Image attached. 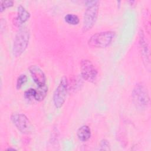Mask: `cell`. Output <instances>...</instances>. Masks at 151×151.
Returning <instances> with one entry per match:
<instances>
[{
  "label": "cell",
  "instance_id": "1",
  "mask_svg": "<svg viewBox=\"0 0 151 151\" xmlns=\"http://www.w3.org/2000/svg\"><path fill=\"white\" fill-rule=\"evenodd\" d=\"M87 9L84 14L83 31L86 32L90 30L95 24L99 13V1H88L86 2Z\"/></svg>",
  "mask_w": 151,
  "mask_h": 151
},
{
  "label": "cell",
  "instance_id": "2",
  "mask_svg": "<svg viewBox=\"0 0 151 151\" xmlns=\"http://www.w3.org/2000/svg\"><path fill=\"white\" fill-rule=\"evenodd\" d=\"M115 35L116 32L112 31L97 32L89 38L87 44L89 47L92 48H106L112 42Z\"/></svg>",
  "mask_w": 151,
  "mask_h": 151
},
{
  "label": "cell",
  "instance_id": "3",
  "mask_svg": "<svg viewBox=\"0 0 151 151\" xmlns=\"http://www.w3.org/2000/svg\"><path fill=\"white\" fill-rule=\"evenodd\" d=\"M29 40V32L26 28H21L14 38L12 52L16 57H19L27 49Z\"/></svg>",
  "mask_w": 151,
  "mask_h": 151
},
{
  "label": "cell",
  "instance_id": "4",
  "mask_svg": "<svg viewBox=\"0 0 151 151\" xmlns=\"http://www.w3.org/2000/svg\"><path fill=\"white\" fill-rule=\"evenodd\" d=\"M132 97L134 104L140 109H143L149 104V96L147 88L142 83H137L132 91Z\"/></svg>",
  "mask_w": 151,
  "mask_h": 151
},
{
  "label": "cell",
  "instance_id": "5",
  "mask_svg": "<svg viewBox=\"0 0 151 151\" xmlns=\"http://www.w3.org/2000/svg\"><path fill=\"white\" fill-rule=\"evenodd\" d=\"M68 87V83L67 78L62 77L53 94V102L55 107L59 109L63 106L65 101Z\"/></svg>",
  "mask_w": 151,
  "mask_h": 151
},
{
  "label": "cell",
  "instance_id": "6",
  "mask_svg": "<svg viewBox=\"0 0 151 151\" xmlns=\"http://www.w3.org/2000/svg\"><path fill=\"white\" fill-rule=\"evenodd\" d=\"M11 119L14 124L21 133L29 134L32 132V124L25 114L15 113L11 115Z\"/></svg>",
  "mask_w": 151,
  "mask_h": 151
},
{
  "label": "cell",
  "instance_id": "7",
  "mask_svg": "<svg viewBox=\"0 0 151 151\" xmlns=\"http://www.w3.org/2000/svg\"><path fill=\"white\" fill-rule=\"evenodd\" d=\"M81 74L86 80L93 83L97 76V70L93 64L88 60H83L80 64Z\"/></svg>",
  "mask_w": 151,
  "mask_h": 151
},
{
  "label": "cell",
  "instance_id": "8",
  "mask_svg": "<svg viewBox=\"0 0 151 151\" xmlns=\"http://www.w3.org/2000/svg\"><path fill=\"white\" fill-rule=\"evenodd\" d=\"M29 71L34 81L38 87L46 84V77L43 71L37 65H32L29 68Z\"/></svg>",
  "mask_w": 151,
  "mask_h": 151
},
{
  "label": "cell",
  "instance_id": "9",
  "mask_svg": "<svg viewBox=\"0 0 151 151\" xmlns=\"http://www.w3.org/2000/svg\"><path fill=\"white\" fill-rule=\"evenodd\" d=\"M29 17V12L22 5H19L17 8V15L14 18L15 24L20 26L28 21Z\"/></svg>",
  "mask_w": 151,
  "mask_h": 151
},
{
  "label": "cell",
  "instance_id": "10",
  "mask_svg": "<svg viewBox=\"0 0 151 151\" xmlns=\"http://www.w3.org/2000/svg\"><path fill=\"white\" fill-rule=\"evenodd\" d=\"M77 135L80 140L86 142L88 140L91 136V130L88 126L83 125L78 129Z\"/></svg>",
  "mask_w": 151,
  "mask_h": 151
},
{
  "label": "cell",
  "instance_id": "11",
  "mask_svg": "<svg viewBox=\"0 0 151 151\" xmlns=\"http://www.w3.org/2000/svg\"><path fill=\"white\" fill-rule=\"evenodd\" d=\"M140 48H141V53L143 57H145V61L149 64L150 61H149V55L148 48L143 37L142 35L140 37Z\"/></svg>",
  "mask_w": 151,
  "mask_h": 151
},
{
  "label": "cell",
  "instance_id": "12",
  "mask_svg": "<svg viewBox=\"0 0 151 151\" xmlns=\"http://www.w3.org/2000/svg\"><path fill=\"white\" fill-rule=\"evenodd\" d=\"M47 91L48 87L46 84L41 87H38V88L36 90V94L34 99L38 101L43 100L47 95Z\"/></svg>",
  "mask_w": 151,
  "mask_h": 151
},
{
  "label": "cell",
  "instance_id": "13",
  "mask_svg": "<svg viewBox=\"0 0 151 151\" xmlns=\"http://www.w3.org/2000/svg\"><path fill=\"white\" fill-rule=\"evenodd\" d=\"M65 21L70 25H77L79 23V18L77 15L73 14H67L64 17Z\"/></svg>",
  "mask_w": 151,
  "mask_h": 151
},
{
  "label": "cell",
  "instance_id": "14",
  "mask_svg": "<svg viewBox=\"0 0 151 151\" xmlns=\"http://www.w3.org/2000/svg\"><path fill=\"white\" fill-rule=\"evenodd\" d=\"M27 81V77L25 74H21L20 75L17 80V84H16V87L17 89H19L21 88V87Z\"/></svg>",
  "mask_w": 151,
  "mask_h": 151
},
{
  "label": "cell",
  "instance_id": "15",
  "mask_svg": "<svg viewBox=\"0 0 151 151\" xmlns=\"http://www.w3.org/2000/svg\"><path fill=\"white\" fill-rule=\"evenodd\" d=\"M35 94H36V90L32 88L28 89L24 93L25 97L28 100H31L32 99H35Z\"/></svg>",
  "mask_w": 151,
  "mask_h": 151
},
{
  "label": "cell",
  "instance_id": "16",
  "mask_svg": "<svg viewBox=\"0 0 151 151\" xmlns=\"http://www.w3.org/2000/svg\"><path fill=\"white\" fill-rule=\"evenodd\" d=\"M13 1H0V11L2 12L5 9L11 7L13 5Z\"/></svg>",
  "mask_w": 151,
  "mask_h": 151
},
{
  "label": "cell",
  "instance_id": "17",
  "mask_svg": "<svg viewBox=\"0 0 151 151\" xmlns=\"http://www.w3.org/2000/svg\"><path fill=\"white\" fill-rule=\"evenodd\" d=\"M100 150H110L109 142L106 139H103L100 141Z\"/></svg>",
  "mask_w": 151,
  "mask_h": 151
},
{
  "label": "cell",
  "instance_id": "18",
  "mask_svg": "<svg viewBox=\"0 0 151 151\" xmlns=\"http://www.w3.org/2000/svg\"><path fill=\"white\" fill-rule=\"evenodd\" d=\"M6 150H16L15 149H14V148H8V149H7Z\"/></svg>",
  "mask_w": 151,
  "mask_h": 151
}]
</instances>
